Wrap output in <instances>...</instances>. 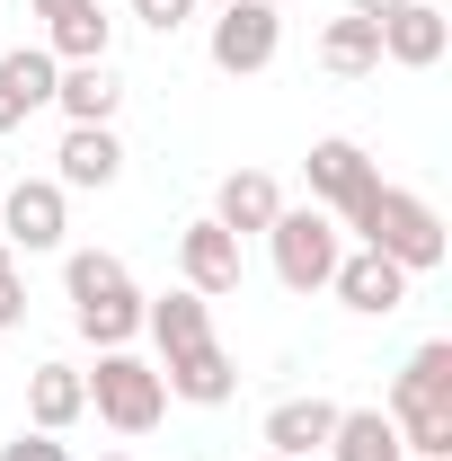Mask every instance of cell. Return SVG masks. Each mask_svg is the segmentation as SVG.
I'll list each match as a JSON object with an SVG mask.
<instances>
[{
    "instance_id": "obj_5",
    "label": "cell",
    "mask_w": 452,
    "mask_h": 461,
    "mask_svg": "<svg viewBox=\"0 0 452 461\" xmlns=\"http://www.w3.org/2000/svg\"><path fill=\"white\" fill-rule=\"evenodd\" d=\"M267 249H276V276L293 293H320L329 276H338V258H346V240H338V213H320V204H284L276 230H267Z\"/></svg>"
},
{
    "instance_id": "obj_12",
    "label": "cell",
    "mask_w": 452,
    "mask_h": 461,
    "mask_svg": "<svg viewBox=\"0 0 452 461\" xmlns=\"http://www.w3.org/2000/svg\"><path fill=\"white\" fill-rule=\"evenodd\" d=\"M444 45H452V18L435 9V0H408V9H391V18H382V54L408 62V71L444 62Z\"/></svg>"
},
{
    "instance_id": "obj_16",
    "label": "cell",
    "mask_w": 452,
    "mask_h": 461,
    "mask_svg": "<svg viewBox=\"0 0 452 461\" xmlns=\"http://www.w3.org/2000/svg\"><path fill=\"white\" fill-rule=\"evenodd\" d=\"M329 435H338V408L329 400H276L267 408V453H284V461H311Z\"/></svg>"
},
{
    "instance_id": "obj_11",
    "label": "cell",
    "mask_w": 452,
    "mask_h": 461,
    "mask_svg": "<svg viewBox=\"0 0 452 461\" xmlns=\"http://www.w3.org/2000/svg\"><path fill=\"white\" fill-rule=\"evenodd\" d=\"M54 80L62 62L45 45H18V54H0V133H18L36 107H54Z\"/></svg>"
},
{
    "instance_id": "obj_14",
    "label": "cell",
    "mask_w": 452,
    "mask_h": 461,
    "mask_svg": "<svg viewBox=\"0 0 452 461\" xmlns=\"http://www.w3.org/2000/svg\"><path fill=\"white\" fill-rule=\"evenodd\" d=\"M142 329L160 338V364H177V355L213 346V311H204V293H160V302H142Z\"/></svg>"
},
{
    "instance_id": "obj_18",
    "label": "cell",
    "mask_w": 452,
    "mask_h": 461,
    "mask_svg": "<svg viewBox=\"0 0 452 461\" xmlns=\"http://www.w3.org/2000/svg\"><path fill=\"white\" fill-rule=\"evenodd\" d=\"M115 98H124V80H115V62H62L54 80V107L71 115V124H107Z\"/></svg>"
},
{
    "instance_id": "obj_30",
    "label": "cell",
    "mask_w": 452,
    "mask_h": 461,
    "mask_svg": "<svg viewBox=\"0 0 452 461\" xmlns=\"http://www.w3.org/2000/svg\"><path fill=\"white\" fill-rule=\"evenodd\" d=\"M258 461H284V453H258Z\"/></svg>"
},
{
    "instance_id": "obj_24",
    "label": "cell",
    "mask_w": 452,
    "mask_h": 461,
    "mask_svg": "<svg viewBox=\"0 0 452 461\" xmlns=\"http://www.w3.org/2000/svg\"><path fill=\"white\" fill-rule=\"evenodd\" d=\"M133 18H142V27H160V36H177V27L195 18V0H133Z\"/></svg>"
},
{
    "instance_id": "obj_15",
    "label": "cell",
    "mask_w": 452,
    "mask_h": 461,
    "mask_svg": "<svg viewBox=\"0 0 452 461\" xmlns=\"http://www.w3.org/2000/svg\"><path fill=\"white\" fill-rule=\"evenodd\" d=\"M115 169H124V151H115L107 124H71L54 151V186L71 195V186H115Z\"/></svg>"
},
{
    "instance_id": "obj_2",
    "label": "cell",
    "mask_w": 452,
    "mask_h": 461,
    "mask_svg": "<svg viewBox=\"0 0 452 461\" xmlns=\"http://www.w3.org/2000/svg\"><path fill=\"white\" fill-rule=\"evenodd\" d=\"M346 230H364V249L391 258V267H408V276L444 267V213H435L426 195H408V186H373V195L346 213Z\"/></svg>"
},
{
    "instance_id": "obj_23",
    "label": "cell",
    "mask_w": 452,
    "mask_h": 461,
    "mask_svg": "<svg viewBox=\"0 0 452 461\" xmlns=\"http://www.w3.org/2000/svg\"><path fill=\"white\" fill-rule=\"evenodd\" d=\"M27 320V276H18V258L0 249V329H18Z\"/></svg>"
},
{
    "instance_id": "obj_21",
    "label": "cell",
    "mask_w": 452,
    "mask_h": 461,
    "mask_svg": "<svg viewBox=\"0 0 452 461\" xmlns=\"http://www.w3.org/2000/svg\"><path fill=\"white\" fill-rule=\"evenodd\" d=\"M107 45H115V18L98 9V0L62 9V18H54V36H45V54H54V62H107Z\"/></svg>"
},
{
    "instance_id": "obj_20",
    "label": "cell",
    "mask_w": 452,
    "mask_h": 461,
    "mask_svg": "<svg viewBox=\"0 0 452 461\" xmlns=\"http://www.w3.org/2000/svg\"><path fill=\"white\" fill-rule=\"evenodd\" d=\"M329 453H338V461H408V444H399V426L382 417V408H338Z\"/></svg>"
},
{
    "instance_id": "obj_6",
    "label": "cell",
    "mask_w": 452,
    "mask_h": 461,
    "mask_svg": "<svg viewBox=\"0 0 452 461\" xmlns=\"http://www.w3.org/2000/svg\"><path fill=\"white\" fill-rule=\"evenodd\" d=\"M62 230H71V195H62L54 177H18L9 195H0V240L9 249H62Z\"/></svg>"
},
{
    "instance_id": "obj_10",
    "label": "cell",
    "mask_w": 452,
    "mask_h": 461,
    "mask_svg": "<svg viewBox=\"0 0 452 461\" xmlns=\"http://www.w3.org/2000/svg\"><path fill=\"white\" fill-rule=\"evenodd\" d=\"M329 293H338L346 311H364V320H391L399 302H408V267H391V258H373V249H355V258H338V276H329Z\"/></svg>"
},
{
    "instance_id": "obj_4",
    "label": "cell",
    "mask_w": 452,
    "mask_h": 461,
    "mask_svg": "<svg viewBox=\"0 0 452 461\" xmlns=\"http://www.w3.org/2000/svg\"><path fill=\"white\" fill-rule=\"evenodd\" d=\"M80 382H89V408L107 417L115 435H151V426L169 417V382H160V364H142V355H124V346H107L98 373H80Z\"/></svg>"
},
{
    "instance_id": "obj_17",
    "label": "cell",
    "mask_w": 452,
    "mask_h": 461,
    "mask_svg": "<svg viewBox=\"0 0 452 461\" xmlns=\"http://www.w3.org/2000/svg\"><path fill=\"white\" fill-rule=\"evenodd\" d=\"M160 382H169V400L222 408L231 391H240V364H231L222 346H195V355H177V364H160Z\"/></svg>"
},
{
    "instance_id": "obj_22",
    "label": "cell",
    "mask_w": 452,
    "mask_h": 461,
    "mask_svg": "<svg viewBox=\"0 0 452 461\" xmlns=\"http://www.w3.org/2000/svg\"><path fill=\"white\" fill-rule=\"evenodd\" d=\"M320 62L329 71H382V18H329V36H320Z\"/></svg>"
},
{
    "instance_id": "obj_28",
    "label": "cell",
    "mask_w": 452,
    "mask_h": 461,
    "mask_svg": "<svg viewBox=\"0 0 452 461\" xmlns=\"http://www.w3.org/2000/svg\"><path fill=\"white\" fill-rule=\"evenodd\" d=\"M98 461H133V453H98Z\"/></svg>"
},
{
    "instance_id": "obj_3",
    "label": "cell",
    "mask_w": 452,
    "mask_h": 461,
    "mask_svg": "<svg viewBox=\"0 0 452 461\" xmlns=\"http://www.w3.org/2000/svg\"><path fill=\"white\" fill-rule=\"evenodd\" d=\"M62 293H71V329L98 346V355L142 329V293H133V276H124V258H107V249H71Z\"/></svg>"
},
{
    "instance_id": "obj_26",
    "label": "cell",
    "mask_w": 452,
    "mask_h": 461,
    "mask_svg": "<svg viewBox=\"0 0 452 461\" xmlns=\"http://www.w3.org/2000/svg\"><path fill=\"white\" fill-rule=\"evenodd\" d=\"M391 9H408V0H355V18H391Z\"/></svg>"
},
{
    "instance_id": "obj_29",
    "label": "cell",
    "mask_w": 452,
    "mask_h": 461,
    "mask_svg": "<svg viewBox=\"0 0 452 461\" xmlns=\"http://www.w3.org/2000/svg\"><path fill=\"white\" fill-rule=\"evenodd\" d=\"M267 9H293V0H267Z\"/></svg>"
},
{
    "instance_id": "obj_25",
    "label": "cell",
    "mask_w": 452,
    "mask_h": 461,
    "mask_svg": "<svg viewBox=\"0 0 452 461\" xmlns=\"http://www.w3.org/2000/svg\"><path fill=\"white\" fill-rule=\"evenodd\" d=\"M0 461H71L54 435H18V444H0Z\"/></svg>"
},
{
    "instance_id": "obj_13",
    "label": "cell",
    "mask_w": 452,
    "mask_h": 461,
    "mask_svg": "<svg viewBox=\"0 0 452 461\" xmlns=\"http://www.w3.org/2000/svg\"><path fill=\"white\" fill-rule=\"evenodd\" d=\"M276 213H284V186L267 169H231L222 177V195H213V222L231 230V240H249V230H276Z\"/></svg>"
},
{
    "instance_id": "obj_27",
    "label": "cell",
    "mask_w": 452,
    "mask_h": 461,
    "mask_svg": "<svg viewBox=\"0 0 452 461\" xmlns=\"http://www.w3.org/2000/svg\"><path fill=\"white\" fill-rule=\"evenodd\" d=\"M62 9H80V0H36V18H62Z\"/></svg>"
},
{
    "instance_id": "obj_7",
    "label": "cell",
    "mask_w": 452,
    "mask_h": 461,
    "mask_svg": "<svg viewBox=\"0 0 452 461\" xmlns=\"http://www.w3.org/2000/svg\"><path fill=\"white\" fill-rule=\"evenodd\" d=\"M276 45H284V9H267V0H231L213 18V71H267Z\"/></svg>"
},
{
    "instance_id": "obj_9",
    "label": "cell",
    "mask_w": 452,
    "mask_h": 461,
    "mask_svg": "<svg viewBox=\"0 0 452 461\" xmlns=\"http://www.w3.org/2000/svg\"><path fill=\"white\" fill-rule=\"evenodd\" d=\"M177 267H186V293L222 302V293H240V240H231V230L204 213V222L177 230Z\"/></svg>"
},
{
    "instance_id": "obj_1",
    "label": "cell",
    "mask_w": 452,
    "mask_h": 461,
    "mask_svg": "<svg viewBox=\"0 0 452 461\" xmlns=\"http://www.w3.org/2000/svg\"><path fill=\"white\" fill-rule=\"evenodd\" d=\"M382 417L399 426L408 461H452V338H426L408 364H399Z\"/></svg>"
},
{
    "instance_id": "obj_8",
    "label": "cell",
    "mask_w": 452,
    "mask_h": 461,
    "mask_svg": "<svg viewBox=\"0 0 452 461\" xmlns=\"http://www.w3.org/2000/svg\"><path fill=\"white\" fill-rule=\"evenodd\" d=\"M373 186H382V169L364 160V142H346V133L311 142V204H320V213H338V222H346Z\"/></svg>"
},
{
    "instance_id": "obj_19",
    "label": "cell",
    "mask_w": 452,
    "mask_h": 461,
    "mask_svg": "<svg viewBox=\"0 0 452 461\" xmlns=\"http://www.w3.org/2000/svg\"><path fill=\"white\" fill-rule=\"evenodd\" d=\"M80 408H89V382H80L71 364H36V373H27V417H36V435L80 426Z\"/></svg>"
}]
</instances>
